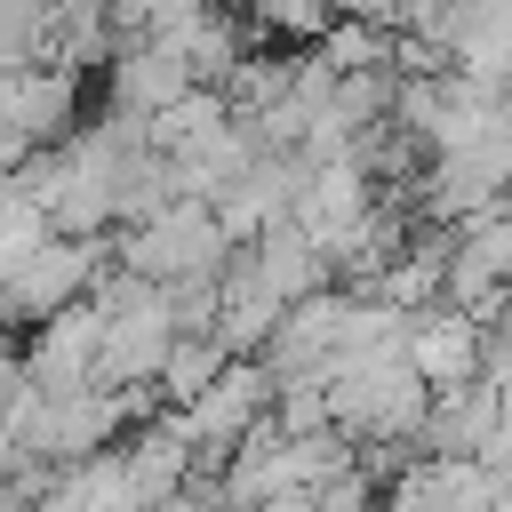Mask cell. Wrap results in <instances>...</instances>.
<instances>
[{"instance_id":"6da1fadb","label":"cell","mask_w":512,"mask_h":512,"mask_svg":"<svg viewBox=\"0 0 512 512\" xmlns=\"http://www.w3.org/2000/svg\"><path fill=\"white\" fill-rule=\"evenodd\" d=\"M88 304H96V320H104V344H96V392H144V384H160L168 344H176V328H168V296L144 288V280H128V272H104Z\"/></svg>"},{"instance_id":"7a4b0ae2","label":"cell","mask_w":512,"mask_h":512,"mask_svg":"<svg viewBox=\"0 0 512 512\" xmlns=\"http://www.w3.org/2000/svg\"><path fill=\"white\" fill-rule=\"evenodd\" d=\"M224 264H232V240H224L216 208H200V200H176V208H160L152 224H128V232L112 240V272H128V280H144V288L216 280Z\"/></svg>"},{"instance_id":"3957f363","label":"cell","mask_w":512,"mask_h":512,"mask_svg":"<svg viewBox=\"0 0 512 512\" xmlns=\"http://www.w3.org/2000/svg\"><path fill=\"white\" fill-rule=\"evenodd\" d=\"M168 416L192 448V488H200V472H224V456L272 416V376H264V360H232L192 408H168Z\"/></svg>"},{"instance_id":"277c9868","label":"cell","mask_w":512,"mask_h":512,"mask_svg":"<svg viewBox=\"0 0 512 512\" xmlns=\"http://www.w3.org/2000/svg\"><path fill=\"white\" fill-rule=\"evenodd\" d=\"M104 256H112L104 240H48V248H32L24 264H8V272H0V336H8V320H32V328H40V320L88 304L96 280L112 272Z\"/></svg>"},{"instance_id":"5b68a950","label":"cell","mask_w":512,"mask_h":512,"mask_svg":"<svg viewBox=\"0 0 512 512\" xmlns=\"http://www.w3.org/2000/svg\"><path fill=\"white\" fill-rule=\"evenodd\" d=\"M440 304L480 320V328L512 312V208L448 232V288H440Z\"/></svg>"},{"instance_id":"8992f818","label":"cell","mask_w":512,"mask_h":512,"mask_svg":"<svg viewBox=\"0 0 512 512\" xmlns=\"http://www.w3.org/2000/svg\"><path fill=\"white\" fill-rule=\"evenodd\" d=\"M96 344H104V320H96V304H72V312L40 320V328L24 336V352H16V376H24V392H40V400L96 392Z\"/></svg>"},{"instance_id":"52a82bcc","label":"cell","mask_w":512,"mask_h":512,"mask_svg":"<svg viewBox=\"0 0 512 512\" xmlns=\"http://www.w3.org/2000/svg\"><path fill=\"white\" fill-rule=\"evenodd\" d=\"M376 216V184L352 168V160H328V168H304V184H296V208H288V224L328 256V272H336V256L360 240V224Z\"/></svg>"},{"instance_id":"ba28073f","label":"cell","mask_w":512,"mask_h":512,"mask_svg":"<svg viewBox=\"0 0 512 512\" xmlns=\"http://www.w3.org/2000/svg\"><path fill=\"white\" fill-rule=\"evenodd\" d=\"M488 496H496V472L480 456H416L384 480L392 512H488Z\"/></svg>"},{"instance_id":"9c48e42d","label":"cell","mask_w":512,"mask_h":512,"mask_svg":"<svg viewBox=\"0 0 512 512\" xmlns=\"http://www.w3.org/2000/svg\"><path fill=\"white\" fill-rule=\"evenodd\" d=\"M408 368L424 392H456V384H480V320L432 304L408 320Z\"/></svg>"},{"instance_id":"30bf717a","label":"cell","mask_w":512,"mask_h":512,"mask_svg":"<svg viewBox=\"0 0 512 512\" xmlns=\"http://www.w3.org/2000/svg\"><path fill=\"white\" fill-rule=\"evenodd\" d=\"M104 80H112V112H128V120H160L168 104L192 96V72H184L160 40H128V48L104 64Z\"/></svg>"},{"instance_id":"8fae6325","label":"cell","mask_w":512,"mask_h":512,"mask_svg":"<svg viewBox=\"0 0 512 512\" xmlns=\"http://www.w3.org/2000/svg\"><path fill=\"white\" fill-rule=\"evenodd\" d=\"M488 448H496V384L432 392L424 432H416V456H488Z\"/></svg>"},{"instance_id":"7c38bea8","label":"cell","mask_w":512,"mask_h":512,"mask_svg":"<svg viewBox=\"0 0 512 512\" xmlns=\"http://www.w3.org/2000/svg\"><path fill=\"white\" fill-rule=\"evenodd\" d=\"M232 136V104L216 96V88H192L184 104H168L160 120H144V144L160 152V160H200V152H216Z\"/></svg>"},{"instance_id":"4fadbf2b","label":"cell","mask_w":512,"mask_h":512,"mask_svg":"<svg viewBox=\"0 0 512 512\" xmlns=\"http://www.w3.org/2000/svg\"><path fill=\"white\" fill-rule=\"evenodd\" d=\"M256 272H264V288L280 296V304H304V296H320V288H336V272H328V256L296 232V224H272L256 248Z\"/></svg>"},{"instance_id":"5bb4252c","label":"cell","mask_w":512,"mask_h":512,"mask_svg":"<svg viewBox=\"0 0 512 512\" xmlns=\"http://www.w3.org/2000/svg\"><path fill=\"white\" fill-rule=\"evenodd\" d=\"M216 96L232 104V120H264L272 104H288V96H296V56L256 40V48H248V56L224 72V88H216Z\"/></svg>"},{"instance_id":"9a60e30c","label":"cell","mask_w":512,"mask_h":512,"mask_svg":"<svg viewBox=\"0 0 512 512\" xmlns=\"http://www.w3.org/2000/svg\"><path fill=\"white\" fill-rule=\"evenodd\" d=\"M224 368H232V352H224L216 336H176V344H168V368H160V400H168V408H192Z\"/></svg>"},{"instance_id":"2e32d148","label":"cell","mask_w":512,"mask_h":512,"mask_svg":"<svg viewBox=\"0 0 512 512\" xmlns=\"http://www.w3.org/2000/svg\"><path fill=\"white\" fill-rule=\"evenodd\" d=\"M40 16L48 8H32V0H0V80L40 64Z\"/></svg>"},{"instance_id":"e0dca14e","label":"cell","mask_w":512,"mask_h":512,"mask_svg":"<svg viewBox=\"0 0 512 512\" xmlns=\"http://www.w3.org/2000/svg\"><path fill=\"white\" fill-rule=\"evenodd\" d=\"M312 512H376V480L352 464V472H336L328 488H312Z\"/></svg>"},{"instance_id":"ac0fdd59","label":"cell","mask_w":512,"mask_h":512,"mask_svg":"<svg viewBox=\"0 0 512 512\" xmlns=\"http://www.w3.org/2000/svg\"><path fill=\"white\" fill-rule=\"evenodd\" d=\"M0 360H8V336H0Z\"/></svg>"}]
</instances>
